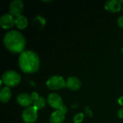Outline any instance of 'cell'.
Wrapping results in <instances>:
<instances>
[{"label":"cell","instance_id":"obj_1","mask_svg":"<svg viewBox=\"0 0 123 123\" xmlns=\"http://www.w3.org/2000/svg\"><path fill=\"white\" fill-rule=\"evenodd\" d=\"M6 48L13 53H22L24 52L26 41L24 36L17 30L6 32L3 39Z\"/></svg>","mask_w":123,"mask_h":123},{"label":"cell","instance_id":"obj_2","mask_svg":"<svg viewBox=\"0 0 123 123\" xmlns=\"http://www.w3.org/2000/svg\"><path fill=\"white\" fill-rule=\"evenodd\" d=\"M20 69L26 74H33L38 71L40 59L38 55L32 50H26L22 53L18 59Z\"/></svg>","mask_w":123,"mask_h":123},{"label":"cell","instance_id":"obj_3","mask_svg":"<svg viewBox=\"0 0 123 123\" xmlns=\"http://www.w3.org/2000/svg\"><path fill=\"white\" fill-rule=\"evenodd\" d=\"M1 81L7 87H14L19 84L21 76L14 71H7L3 74Z\"/></svg>","mask_w":123,"mask_h":123},{"label":"cell","instance_id":"obj_4","mask_svg":"<svg viewBox=\"0 0 123 123\" xmlns=\"http://www.w3.org/2000/svg\"><path fill=\"white\" fill-rule=\"evenodd\" d=\"M46 85L48 89L51 90H58L66 87V81L62 76L59 75H55L48 79Z\"/></svg>","mask_w":123,"mask_h":123},{"label":"cell","instance_id":"obj_5","mask_svg":"<svg viewBox=\"0 0 123 123\" xmlns=\"http://www.w3.org/2000/svg\"><path fill=\"white\" fill-rule=\"evenodd\" d=\"M22 120L26 123H35L37 119V110L34 106L27 107L22 112Z\"/></svg>","mask_w":123,"mask_h":123},{"label":"cell","instance_id":"obj_6","mask_svg":"<svg viewBox=\"0 0 123 123\" xmlns=\"http://www.w3.org/2000/svg\"><path fill=\"white\" fill-rule=\"evenodd\" d=\"M47 102L52 108L57 110H59L62 107L64 106L61 97L56 93L50 94L47 97Z\"/></svg>","mask_w":123,"mask_h":123},{"label":"cell","instance_id":"obj_7","mask_svg":"<svg viewBox=\"0 0 123 123\" xmlns=\"http://www.w3.org/2000/svg\"><path fill=\"white\" fill-rule=\"evenodd\" d=\"M24 9V4L21 0H14L9 4V14L17 17L21 15Z\"/></svg>","mask_w":123,"mask_h":123},{"label":"cell","instance_id":"obj_8","mask_svg":"<svg viewBox=\"0 0 123 123\" xmlns=\"http://www.w3.org/2000/svg\"><path fill=\"white\" fill-rule=\"evenodd\" d=\"M15 25V19L10 14H5L0 17V26L4 30L12 28Z\"/></svg>","mask_w":123,"mask_h":123},{"label":"cell","instance_id":"obj_9","mask_svg":"<svg viewBox=\"0 0 123 123\" xmlns=\"http://www.w3.org/2000/svg\"><path fill=\"white\" fill-rule=\"evenodd\" d=\"M122 7H123L122 2H121V1H119V0L107 1L105 4V9L112 13H115V12H120L121 10Z\"/></svg>","mask_w":123,"mask_h":123},{"label":"cell","instance_id":"obj_10","mask_svg":"<svg viewBox=\"0 0 123 123\" xmlns=\"http://www.w3.org/2000/svg\"><path fill=\"white\" fill-rule=\"evenodd\" d=\"M17 102L22 107H29L30 105L34 102V100L31 94H28L27 93H22L17 97Z\"/></svg>","mask_w":123,"mask_h":123},{"label":"cell","instance_id":"obj_11","mask_svg":"<svg viewBox=\"0 0 123 123\" xmlns=\"http://www.w3.org/2000/svg\"><path fill=\"white\" fill-rule=\"evenodd\" d=\"M81 86V81L75 76L68 78L66 81V87L71 91H77Z\"/></svg>","mask_w":123,"mask_h":123},{"label":"cell","instance_id":"obj_12","mask_svg":"<svg viewBox=\"0 0 123 123\" xmlns=\"http://www.w3.org/2000/svg\"><path fill=\"white\" fill-rule=\"evenodd\" d=\"M65 120V115L60 110H55L50 117V123H63Z\"/></svg>","mask_w":123,"mask_h":123},{"label":"cell","instance_id":"obj_13","mask_svg":"<svg viewBox=\"0 0 123 123\" xmlns=\"http://www.w3.org/2000/svg\"><path fill=\"white\" fill-rule=\"evenodd\" d=\"M12 97V92L9 87L4 86L0 91V101L2 103L8 102Z\"/></svg>","mask_w":123,"mask_h":123},{"label":"cell","instance_id":"obj_14","mask_svg":"<svg viewBox=\"0 0 123 123\" xmlns=\"http://www.w3.org/2000/svg\"><path fill=\"white\" fill-rule=\"evenodd\" d=\"M27 24H28L27 19L23 15H20L15 18V25L18 29L20 30L25 29L27 26Z\"/></svg>","mask_w":123,"mask_h":123},{"label":"cell","instance_id":"obj_15","mask_svg":"<svg viewBox=\"0 0 123 123\" xmlns=\"http://www.w3.org/2000/svg\"><path fill=\"white\" fill-rule=\"evenodd\" d=\"M45 103H46V101H45V98L43 97H39L36 100L34 101V102H33V106H34L35 108H37V110H38L43 109V108L45 107Z\"/></svg>","mask_w":123,"mask_h":123},{"label":"cell","instance_id":"obj_16","mask_svg":"<svg viewBox=\"0 0 123 123\" xmlns=\"http://www.w3.org/2000/svg\"><path fill=\"white\" fill-rule=\"evenodd\" d=\"M84 118V115L82 113H79L74 117V123H81Z\"/></svg>","mask_w":123,"mask_h":123},{"label":"cell","instance_id":"obj_17","mask_svg":"<svg viewBox=\"0 0 123 123\" xmlns=\"http://www.w3.org/2000/svg\"><path fill=\"white\" fill-rule=\"evenodd\" d=\"M117 25L120 27L123 28V16L120 17L118 19H117Z\"/></svg>","mask_w":123,"mask_h":123},{"label":"cell","instance_id":"obj_18","mask_svg":"<svg viewBox=\"0 0 123 123\" xmlns=\"http://www.w3.org/2000/svg\"><path fill=\"white\" fill-rule=\"evenodd\" d=\"M117 116L119 118L123 119V109H120L117 111Z\"/></svg>","mask_w":123,"mask_h":123},{"label":"cell","instance_id":"obj_19","mask_svg":"<svg viewBox=\"0 0 123 123\" xmlns=\"http://www.w3.org/2000/svg\"><path fill=\"white\" fill-rule=\"evenodd\" d=\"M31 96H32V99H33L34 101L36 100V99L39 97L38 94H37V92H32V93L31 94Z\"/></svg>","mask_w":123,"mask_h":123},{"label":"cell","instance_id":"obj_20","mask_svg":"<svg viewBox=\"0 0 123 123\" xmlns=\"http://www.w3.org/2000/svg\"><path fill=\"white\" fill-rule=\"evenodd\" d=\"M59 110H60L61 112H62L64 115H66V113L67 112V107L64 105V106H63V107H62Z\"/></svg>","mask_w":123,"mask_h":123},{"label":"cell","instance_id":"obj_21","mask_svg":"<svg viewBox=\"0 0 123 123\" xmlns=\"http://www.w3.org/2000/svg\"><path fill=\"white\" fill-rule=\"evenodd\" d=\"M117 101H118L119 105L123 107V96L120 97H119V99H118V100H117Z\"/></svg>","mask_w":123,"mask_h":123},{"label":"cell","instance_id":"obj_22","mask_svg":"<svg viewBox=\"0 0 123 123\" xmlns=\"http://www.w3.org/2000/svg\"><path fill=\"white\" fill-rule=\"evenodd\" d=\"M86 113H88V114H89V115L90 117H92V113L91 112L90 110H89V108H88V107H87V110L86 109Z\"/></svg>","mask_w":123,"mask_h":123},{"label":"cell","instance_id":"obj_23","mask_svg":"<svg viewBox=\"0 0 123 123\" xmlns=\"http://www.w3.org/2000/svg\"><path fill=\"white\" fill-rule=\"evenodd\" d=\"M121 2H122V3H123V0H121Z\"/></svg>","mask_w":123,"mask_h":123},{"label":"cell","instance_id":"obj_24","mask_svg":"<svg viewBox=\"0 0 123 123\" xmlns=\"http://www.w3.org/2000/svg\"><path fill=\"white\" fill-rule=\"evenodd\" d=\"M122 53L123 54V48H122Z\"/></svg>","mask_w":123,"mask_h":123}]
</instances>
